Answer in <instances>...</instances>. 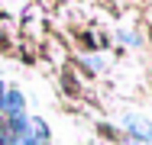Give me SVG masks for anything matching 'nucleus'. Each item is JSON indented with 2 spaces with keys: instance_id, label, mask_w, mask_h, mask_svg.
I'll use <instances>...</instances> for the list:
<instances>
[{
  "instance_id": "nucleus-1",
  "label": "nucleus",
  "mask_w": 152,
  "mask_h": 145,
  "mask_svg": "<svg viewBox=\"0 0 152 145\" xmlns=\"http://www.w3.org/2000/svg\"><path fill=\"white\" fill-rule=\"evenodd\" d=\"M126 126L133 129V136H136V139H146V142L152 139V126H149V123H139L136 116H129V119H126Z\"/></svg>"
},
{
  "instance_id": "nucleus-2",
  "label": "nucleus",
  "mask_w": 152,
  "mask_h": 145,
  "mask_svg": "<svg viewBox=\"0 0 152 145\" xmlns=\"http://www.w3.org/2000/svg\"><path fill=\"white\" fill-rule=\"evenodd\" d=\"M7 110H10V116L16 119V116H23V97L13 90V94H7Z\"/></svg>"
},
{
  "instance_id": "nucleus-3",
  "label": "nucleus",
  "mask_w": 152,
  "mask_h": 145,
  "mask_svg": "<svg viewBox=\"0 0 152 145\" xmlns=\"http://www.w3.org/2000/svg\"><path fill=\"white\" fill-rule=\"evenodd\" d=\"M0 145H13V136H10V132H3V129H0Z\"/></svg>"
}]
</instances>
